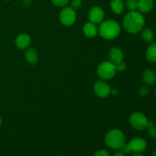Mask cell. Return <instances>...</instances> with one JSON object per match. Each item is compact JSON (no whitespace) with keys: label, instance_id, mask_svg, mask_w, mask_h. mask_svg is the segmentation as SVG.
Segmentation results:
<instances>
[{"label":"cell","instance_id":"cell-1","mask_svg":"<svg viewBox=\"0 0 156 156\" xmlns=\"http://www.w3.org/2000/svg\"><path fill=\"white\" fill-rule=\"evenodd\" d=\"M145 18L142 13L136 11L129 12L123 18V27L130 34H137L141 31L145 26Z\"/></svg>","mask_w":156,"mask_h":156},{"label":"cell","instance_id":"cell-2","mask_svg":"<svg viewBox=\"0 0 156 156\" xmlns=\"http://www.w3.org/2000/svg\"><path fill=\"white\" fill-rule=\"evenodd\" d=\"M98 33L106 40H112L117 37L120 33V26L114 20L103 21L98 27Z\"/></svg>","mask_w":156,"mask_h":156},{"label":"cell","instance_id":"cell-3","mask_svg":"<svg viewBox=\"0 0 156 156\" xmlns=\"http://www.w3.org/2000/svg\"><path fill=\"white\" fill-rule=\"evenodd\" d=\"M105 142L108 147L113 149H120L125 143V136L119 129H112L107 133Z\"/></svg>","mask_w":156,"mask_h":156},{"label":"cell","instance_id":"cell-4","mask_svg":"<svg viewBox=\"0 0 156 156\" xmlns=\"http://www.w3.org/2000/svg\"><path fill=\"white\" fill-rule=\"evenodd\" d=\"M98 75L105 80H110L114 77L117 73L115 65L110 61H105L98 66L97 69Z\"/></svg>","mask_w":156,"mask_h":156},{"label":"cell","instance_id":"cell-5","mask_svg":"<svg viewBox=\"0 0 156 156\" xmlns=\"http://www.w3.org/2000/svg\"><path fill=\"white\" fill-rule=\"evenodd\" d=\"M129 123L133 129L136 130H143L147 128L148 120L147 117L140 112L133 113L129 117Z\"/></svg>","mask_w":156,"mask_h":156},{"label":"cell","instance_id":"cell-6","mask_svg":"<svg viewBox=\"0 0 156 156\" xmlns=\"http://www.w3.org/2000/svg\"><path fill=\"white\" fill-rule=\"evenodd\" d=\"M59 20L65 26H71L76 20V13L72 7H66L62 9L59 13Z\"/></svg>","mask_w":156,"mask_h":156},{"label":"cell","instance_id":"cell-7","mask_svg":"<svg viewBox=\"0 0 156 156\" xmlns=\"http://www.w3.org/2000/svg\"><path fill=\"white\" fill-rule=\"evenodd\" d=\"M131 152L142 153L147 149V142L142 137H135L127 143Z\"/></svg>","mask_w":156,"mask_h":156},{"label":"cell","instance_id":"cell-8","mask_svg":"<svg viewBox=\"0 0 156 156\" xmlns=\"http://www.w3.org/2000/svg\"><path fill=\"white\" fill-rule=\"evenodd\" d=\"M111 87L103 81H98L94 85V91L99 98H106L111 94Z\"/></svg>","mask_w":156,"mask_h":156},{"label":"cell","instance_id":"cell-9","mask_svg":"<svg viewBox=\"0 0 156 156\" xmlns=\"http://www.w3.org/2000/svg\"><path fill=\"white\" fill-rule=\"evenodd\" d=\"M105 17V13L101 8L98 6H94L90 9L88 12V18L90 21L94 24H100L102 22Z\"/></svg>","mask_w":156,"mask_h":156},{"label":"cell","instance_id":"cell-10","mask_svg":"<svg viewBox=\"0 0 156 156\" xmlns=\"http://www.w3.org/2000/svg\"><path fill=\"white\" fill-rule=\"evenodd\" d=\"M108 57H109L110 62H111L115 65V64L123 61V52L118 47H113L110 50L109 53H108Z\"/></svg>","mask_w":156,"mask_h":156},{"label":"cell","instance_id":"cell-11","mask_svg":"<svg viewBox=\"0 0 156 156\" xmlns=\"http://www.w3.org/2000/svg\"><path fill=\"white\" fill-rule=\"evenodd\" d=\"M30 44V37L27 34H19L15 39V45L18 49L24 50L27 49Z\"/></svg>","mask_w":156,"mask_h":156},{"label":"cell","instance_id":"cell-12","mask_svg":"<svg viewBox=\"0 0 156 156\" xmlns=\"http://www.w3.org/2000/svg\"><path fill=\"white\" fill-rule=\"evenodd\" d=\"M143 81L144 83L147 85H152L155 84L156 82V74L155 71L151 69H146L143 71Z\"/></svg>","mask_w":156,"mask_h":156},{"label":"cell","instance_id":"cell-13","mask_svg":"<svg viewBox=\"0 0 156 156\" xmlns=\"http://www.w3.org/2000/svg\"><path fill=\"white\" fill-rule=\"evenodd\" d=\"M83 33L88 37H94L98 33V28L95 24L92 22H87L83 26Z\"/></svg>","mask_w":156,"mask_h":156},{"label":"cell","instance_id":"cell-14","mask_svg":"<svg viewBox=\"0 0 156 156\" xmlns=\"http://www.w3.org/2000/svg\"><path fill=\"white\" fill-rule=\"evenodd\" d=\"M153 5V0H139L137 9L142 14L148 13L152 10Z\"/></svg>","mask_w":156,"mask_h":156},{"label":"cell","instance_id":"cell-15","mask_svg":"<svg viewBox=\"0 0 156 156\" xmlns=\"http://www.w3.org/2000/svg\"><path fill=\"white\" fill-rule=\"evenodd\" d=\"M24 56H25L26 61L31 66L35 65L38 61L37 53L33 48H27L24 53Z\"/></svg>","mask_w":156,"mask_h":156},{"label":"cell","instance_id":"cell-16","mask_svg":"<svg viewBox=\"0 0 156 156\" xmlns=\"http://www.w3.org/2000/svg\"><path fill=\"white\" fill-rule=\"evenodd\" d=\"M146 58L149 62H156V42L148 47L146 51Z\"/></svg>","mask_w":156,"mask_h":156},{"label":"cell","instance_id":"cell-17","mask_svg":"<svg viewBox=\"0 0 156 156\" xmlns=\"http://www.w3.org/2000/svg\"><path fill=\"white\" fill-rule=\"evenodd\" d=\"M111 9L115 14H121L124 9V4L122 0H111Z\"/></svg>","mask_w":156,"mask_h":156},{"label":"cell","instance_id":"cell-18","mask_svg":"<svg viewBox=\"0 0 156 156\" xmlns=\"http://www.w3.org/2000/svg\"><path fill=\"white\" fill-rule=\"evenodd\" d=\"M141 36L142 38L143 39V41H146V42H152L154 39V32L152 31V30L151 28H143L141 30Z\"/></svg>","mask_w":156,"mask_h":156},{"label":"cell","instance_id":"cell-19","mask_svg":"<svg viewBox=\"0 0 156 156\" xmlns=\"http://www.w3.org/2000/svg\"><path fill=\"white\" fill-rule=\"evenodd\" d=\"M139 0H126V8L129 12L136 11L137 9Z\"/></svg>","mask_w":156,"mask_h":156},{"label":"cell","instance_id":"cell-20","mask_svg":"<svg viewBox=\"0 0 156 156\" xmlns=\"http://www.w3.org/2000/svg\"><path fill=\"white\" fill-rule=\"evenodd\" d=\"M148 129V134L151 138L156 140V126L153 125L152 126H149L147 127Z\"/></svg>","mask_w":156,"mask_h":156},{"label":"cell","instance_id":"cell-21","mask_svg":"<svg viewBox=\"0 0 156 156\" xmlns=\"http://www.w3.org/2000/svg\"><path fill=\"white\" fill-rule=\"evenodd\" d=\"M149 88H148V87L145 86V85L141 86L140 88V89H139V94L143 98L146 97V96L149 94Z\"/></svg>","mask_w":156,"mask_h":156},{"label":"cell","instance_id":"cell-22","mask_svg":"<svg viewBox=\"0 0 156 156\" xmlns=\"http://www.w3.org/2000/svg\"><path fill=\"white\" fill-rule=\"evenodd\" d=\"M51 2L57 7H64L68 3L69 0H51Z\"/></svg>","mask_w":156,"mask_h":156},{"label":"cell","instance_id":"cell-23","mask_svg":"<svg viewBox=\"0 0 156 156\" xmlns=\"http://www.w3.org/2000/svg\"><path fill=\"white\" fill-rule=\"evenodd\" d=\"M115 67L117 71H123V70L126 69V65L123 61H121V62H118V63L115 64Z\"/></svg>","mask_w":156,"mask_h":156},{"label":"cell","instance_id":"cell-24","mask_svg":"<svg viewBox=\"0 0 156 156\" xmlns=\"http://www.w3.org/2000/svg\"><path fill=\"white\" fill-rule=\"evenodd\" d=\"M82 5V1L81 0H73L71 3V6L73 9H78Z\"/></svg>","mask_w":156,"mask_h":156},{"label":"cell","instance_id":"cell-25","mask_svg":"<svg viewBox=\"0 0 156 156\" xmlns=\"http://www.w3.org/2000/svg\"><path fill=\"white\" fill-rule=\"evenodd\" d=\"M120 150H121V152H123V154H129L131 152L130 149H129V146H128V144H126V143H124V145L120 148Z\"/></svg>","mask_w":156,"mask_h":156},{"label":"cell","instance_id":"cell-26","mask_svg":"<svg viewBox=\"0 0 156 156\" xmlns=\"http://www.w3.org/2000/svg\"><path fill=\"white\" fill-rule=\"evenodd\" d=\"M94 156H110V155L106 150H99L94 153Z\"/></svg>","mask_w":156,"mask_h":156},{"label":"cell","instance_id":"cell-27","mask_svg":"<svg viewBox=\"0 0 156 156\" xmlns=\"http://www.w3.org/2000/svg\"><path fill=\"white\" fill-rule=\"evenodd\" d=\"M32 3V0H23V4L25 6H29Z\"/></svg>","mask_w":156,"mask_h":156},{"label":"cell","instance_id":"cell-28","mask_svg":"<svg viewBox=\"0 0 156 156\" xmlns=\"http://www.w3.org/2000/svg\"><path fill=\"white\" fill-rule=\"evenodd\" d=\"M113 156H125V154H123V152H117L114 154Z\"/></svg>","mask_w":156,"mask_h":156},{"label":"cell","instance_id":"cell-29","mask_svg":"<svg viewBox=\"0 0 156 156\" xmlns=\"http://www.w3.org/2000/svg\"><path fill=\"white\" fill-rule=\"evenodd\" d=\"M111 94H114V95H116V94L118 93V91H117V88H114V89H111Z\"/></svg>","mask_w":156,"mask_h":156},{"label":"cell","instance_id":"cell-30","mask_svg":"<svg viewBox=\"0 0 156 156\" xmlns=\"http://www.w3.org/2000/svg\"><path fill=\"white\" fill-rule=\"evenodd\" d=\"M133 156H146V155H143V154H141V153H136V154H135V155H133Z\"/></svg>","mask_w":156,"mask_h":156},{"label":"cell","instance_id":"cell-31","mask_svg":"<svg viewBox=\"0 0 156 156\" xmlns=\"http://www.w3.org/2000/svg\"><path fill=\"white\" fill-rule=\"evenodd\" d=\"M152 156H156V150L153 151V152H152Z\"/></svg>","mask_w":156,"mask_h":156},{"label":"cell","instance_id":"cell-32","mask_svg":"<svg viewBox=\"0 0 156 156\" xmlns=\"http://www.w3.org/2000/svg\"><path fill=\"white\" fill-rule=\"evenodd\" d=\"M2 121V117H1V116H0V125H1Z\"/></svg>","mask_w":156,"mask_h":156},{"label":"cell","instance_id":"cell-33","mask_svg":"<svg viewBox=\"0 0 156 156\" xmlns=\"http://www.w3.org/2000/svg\"><path fill=\"white\" fill-rule=\"evenodd\" d=\"M155 98H156V91H155Z\"/></svg>","mask_w":156,"mask_h":156},{"label":"cell","instance_id":"cell-34","mask_svg":"<svg viewBox=\"0 0 156 156\" xmlns=\"http://www.w3.org/2000/svg\"><path fill=\"white\" fill-rule=\"evenodd\" d=\"M5 1H9V0H5Z\"/></svg>","mask_w":156,"mask_h":156}]
</instances>
